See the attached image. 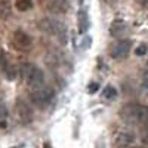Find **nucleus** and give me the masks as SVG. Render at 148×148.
Masks as SVG:
<instances>
[{
	"label": "nucleus",
	"instance_id": "obj_15",
	"mask_svg": "<svg viewBox=\"0 0 148 148\" xmlns=\"http://www.w3.org/2000/svg\"><path fill=\"white\" fill-rule=\"evenodd\" d=\"M15 6L19 12H27L33 8V0H16Z\"/></svg>",
	"mask_w": 148,
	"mask_h": 148
},
{
	"label": "nucleus",
	"instance_id": "obj_4",
	"mask_svg": "<svg viewBox=\"0 0 148 148\" xmlns=\"http://www.w3.org/2000/svg\"><path fill=\"white\" fill-rule=\"evenodd\" d=\"M10 42L14 45V47L19 52H30L33 49V37L24 30L14 31V34L10 37Z\"/></svg>",
	"mask_w": 148,
	"mask_h": 148
},
{
	"label": "nucleus",
	"instance_id": "obj_22",
	"mask_svg": "<svg viewBox=\"0 0 148 148\" xmlns=\"http://www.w3.org/2000/svg\"><path fill=\"white\" fill-rule=\"evenodd\" d=\"M43 148H52V145L49 144V142H45V145H43Z\"/></svg>",
	"mask_w": 148,
	"mask_h": 148
},
{
	"label": "nucleus",
	"instance_id": "obj_2",
	"mask_svg": "<svg viewBox=\"0 0 148 148\" xmlns=\"http://www.w3.org/2000/svg\"><path fill=\"white\" fill-rule=\"evenodd\" d=\"M19 73H21V77H22L24 82H25L27 86H30V88H33V89L43 88L45 73L39 65H36L33 62H24L19 67Z\"/></svg>",
	"mask_w": 148,
	"mask_h": 148
},
{
	"label": "nucleus",
	"instance_id": "obj_9",
	"mask_svg": "<svg viewBox=\"0 0 148 148\" xmlns=\"http://www.w3.org/2000/svg\"><path fill=\"white\" fill-rule=\"evenodd\" d=\"M0 68H2L3 76L8 80H15L16 79V68L15 65L10 62V59L8 58V55H5L3 52H0Z\"/></svg>",
	"mask_w": 148,
	"mask_h": 148
},
{
	"label": "nucleus",
	"instance_id": "obj_23",
	"mask_svg": "<svg viewBox=\"0 0 148 148\" xmlns=\"http://www.w3.org/2000/svg\"><path fill=\"white\" fill-rule=\"evenodd\" d=\"M107 2H116V0H107Z\"/></svg>",
	"mask_w": 148,
	"mask_h": 148
},
{
	"label": "nucleus",
	"instance_id": "obj_3",
	"mask_svg": "<svg viewBox=\"0 0 148 148\" xmlns=\"http://www.w3.org/2000/svg\"><path fill=\"white\" fill-rule=\"evenodd\" d=\"M37 28L46 33L47 36H52L58 39L61 43H67V27L64 22L55 18H42L37 22Z\"/></svg>",
	"mask_w": 148,
	"mask_h": 148
},
{
	"label": "nucleus",
	"instance_id": "obj_13",
	"mask_svg": "<svg viewBox=\"0 0 148 148\" xmlns=\"http://www.w3.org/2000/svg\"><path fill=\"white\" fill-rule=\"evenodd\" d=\"M12 16V6L9 0H0V18L2 19H9Z\"/></svg>",
	"mask_w": 148,
	"mask_h": 148
},
{
	"label": "nucleus",
	"instance_id": "obj_24",
	"mask_svg": "<svg viewBox=\"0 0 148 148\" xmlns=\"http://www.w3.org/2000/svg\"><path fill=\"white\" fill-rule=\"evenodd\" d=\"M79 3H83V0H79Z\"/></svg>",
	"mask_w": 148,
	"mask_h": 148
},
{
	"label": "nucleus",
	"instance_id": "obj_10",
	"mask_svg": "<svg viewBox=\"0 0 148 148\" xmlns=\"http://www.w3.org/2000/svg\"><path fill=\"white\" fill-rule=\"evenodd\" d=\"M135 136L130 132H120L114 139V148H129L133 144Z\"/></svg>",
	"mask_w": 148,
	"mask_h": 148
},
{
	"label": "nucleus",
	"instance_id": "obj_19",
	"mask_svg": "<svg viewBox=\"0 0 148 148\" xmlns=\"http://www.w3.org/2000/svg\"><path fill=\"white\" fill-rule=\"evenodd\" d=\"M141 141H142V144H145V145H148V129L142 133V138H141Z\"/></svg>",
	"mask_w": 148,
	"mask_h": 148
},
{
	"label": "nucleus",
	"instance_id": "obj_25",
	"mask_svg": "<svg viewBox=\"0 0 148 148\" xmlns=\"http://www.w3.org/2000/svg\"><path fill=\"white\" fill-rule=\"evenodd\" d=\"M14 148H16V147H14Z\"/></svg>",
	"mask_w": 148,
	"mask_h": 148
},
{
	"label": "nucleus",
	"instance_id": "obj_12",
	"mask_svg": "<svg viewBox=\"0 0 148 148\" xmlns=\"http://www.w3.org/2000/svg\"><path fill=\"white\" fill-rule=\"evenodd\" d=\"M77 19H79V33L84 34L89 28V16H88V12L86 9H80L79 14H77Z\"/></svg>",
	"mask_w": 148,
	"mask_h": 148
},
{
	"label": "nucleus",
	"instance_id": "obj_20",
	"mask_svg": "<svg viewBox=\"0 0 148 148\" xmlns=\"http://www.w3.org/2000/svg\"><path fill=\"white\" fill-rule=\"evenodd\" d=\"M142 89L148 93V79H145V80L142 82Z\"/></svg>",
	"mask_w": 148,
	"mask_h": 148
},
{
	"label": "nucleus",
	"instance_id": "obj_11",
	"mask_svg": "<svg viewBox=\"0 0 148 148\" xmlns=\"http://www.w3.org/2000/svg\"><path fill=\"white\" fill-rule=\"evenodd\" d=\"M127 30V25H126V22L123 21V19H114L113 22H111V25H110V34L113 36V37H120L121 34H125Z\"/></svg>",
	"mask_w": 148,
	"mask_h": 148
},
{
	"label": "nucleus",
	"instance_id": "obj_1",
	"mask_svg": "<svg viewBox=\"0 0 148 148\" xmlns=\"http://www.w3.org/2000/svg\"><path fill=\"white\" fill-rule=\"evenodd\" d=\"M119 116L127 125L141 126L148 121V107L139 102H129L119 110Z\"/></svg>",
	"mask_w": 148,
	"mask_h": 148
},
{
	"label": "nucleus",
	"instance_id": "obj_8",
	"mask_svg": "<svg viewBox=\"0 0 148 148\" xmlns=\"http://www.w3.org/2000/svg\"><path fill=\"white\" fill-rule=\"evenodd\" d=\"M45 6L51 14L55 15H64L70 9L68 0H45Z\"/></svg>",
	"mask_w": 148,
	"mask_h": 148
},
{
	"label": "nucleus",
	"instance_id": "obj_7",
	"mask_svg": "<svg viewBox=\"0 0 148 148\" xmlns=\"http://www.w3.org/2000/svg\"><path fill=\"white\" fill-rule=\"evenodd\" d=\"M130 49H132V42L129 39H121L110 47V56L117 61L125 59V58H127Z\"/></svg>",
	"mask_w": 148,
	"mask_h": 148
},
{
	"label": "nucleus",
	"instance_id": "obj_14",
	"mask_svg": "<svg viewBox=\"0 0 148 148\" xmlns=\"http://www.w3.org/2000/svg\"><path fill=\"white\" fill-rule=\"evenodd\" d=\"M117 89L114 88V86H111V84H108V86H105L104 88V90H102V96L105 98V99H110V101H113V99H116L117 98Z\"/></svg>",
	"mask_w": 148,
	"mask_h": 148
},
{
	"label": "nucleus",
	"instance_id": "obj_17",
	"mask_svg": "<svg viewBox=\"0 0 148 148\" xmlns=\"http://www.w3.org/2000/svg\"><path fill=\"white\" fill-rule=\"evenodd\" d=\"M98 90H99V84H98V83H89V84H88V93L93 95V93H96Z\"/></svg>",
	"mask_w": 148,
	"mask_h": 148
},
{
	"label": "nucleus",
	"instance_id": "obj_16",
	"mask_svg": "<svg viewBox=\"0 0 148 148\" xmlns=\"http://www.w3.org/2000/svg\"><path fill=\"white\" fill-rule=\"evenodd\" d=\"M147 52H148V46H147V45H139V46L136 47V51H135L136 56H144Z\"/></svg>",
	"mask_w": 148,
	"mask_h": 148
},
{
	"label": "nucleus",
	"instance_id": "obj_21",
	"mask_svg": "<svg viewBox=\"0 0 148 148\" xmlns=\"http://www.w3.org/2000/svg\"><path fill=\"white\" fill-rule=\"evenodd\" d=\"M141 3H142V6L148 8V0H141Z\"/></svg>",
	"mask_w": 148,
	"mask_h": 148
},
{
	"label": "nucleus",
	"instance_id": "obj_6",
	"mask_svg": "<svg viewBox=\"0 0 148 148\" xmlns=\"http://www.w3.org/2000/svg\"><path fill=\"white\" fill-rule=\"evenodd\" d=\"M53 96H55L53 89H51V88H39V89H34L30 93V99L37 107H46V105L51 104Z\"/></svg>",
	"mask_w": 148,
	"mask_h": 148
},
{
	"label": "nucleus",
	"instance_id": "obj_18",
	"mask_svg": "<svg viewBox=\"0 0 148 148\" xmlns=\"http://www.w3.org/2000/svg\"><path fill=\"white\" fill-rule=\"evenodd\" d=\"M6 117H8V108H6L2 102H0V121L5 120Z\"/></svg>",
	"mask_w": 148,
	"mask_h": 148
},
{
	"label": "nucleus",
	"instance_id": "obj_5",
	"mask_svg": "<svg viewBox=\"0 0 148 148\" xmlns=\"http://www.w3.org/2000/svg\"><path fill=\"white\" fill-rule=\"evenodd\" d=\"M15 114H16V119L21 125H30L34 119L33 108L30 107V104L25 99H22V98H18L16 102H15Z\"/></svg>",
	"mask_w": 148,
	"mask_h": 148
}]
</instances>
